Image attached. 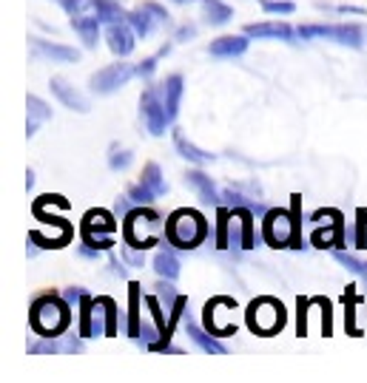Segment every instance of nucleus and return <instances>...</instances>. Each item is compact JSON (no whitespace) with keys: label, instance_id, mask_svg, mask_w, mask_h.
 <instances>
[{"label":"nucleus","instance_id":"21","mask_svg":"<svg viewBox=\"0 0 367 383\" xmlns=\"http://www.w3.org/2000/svg\"><path fill=\"white\" fill-rule=\"evenodd\" d=\"M154 68H157V60L151 57V60H146V65H140V68H137V71H140V74H151Z\"/></svg>","mask_w":367,"mask_h":383},{"label":"nucleus","instance_id":"15","mask_svg":"<svg viewBox=\"0 0 367 383\" xmlns=\"http://www.w3.org/2000/svg\"><path fill=\"white\" fill-rule=\"evenodd\" d=\"M137 298H140V287L131 284V335L140 332V313H137Z\"/></svg>","mask_w":367,"mask_h":383},{"label":"nucleus","instance_id":"12","mask_svg":"<svg viewBox=\"0 0 367 383\" xmlns=\"http://www.w3.org/2000/svg\"><path fill=\"white\" fill-rule=\"evenodd\" d=\"M95 9H97L100 20H123L126 17V12L120 6H114L111 0H95Z\"/></svg>","mask_w":367,"mask_h":383},{"label":"nucleus","instance_id":"18","mask_svg":"<svg viewBox=\"0 0 367 383\" xmlns=\"http://www.w3.org/2000/svg\"><path fill=\"white\" fill-rule=\"evenodd\" d=\"M262 9H265V12H282V14H290V12H293V3H270V0H262Z\"/></svg>","mask_w":367,"mask_h":383},{"label":"nucleus","instance_id":"22","mask_svg":"<svg viewBox=\"0 0 367 383\" xmlns=\"http://www.w3.org/2000/svg\"><path fill=\"white\" fill-rule=\"evenodd\" d=\"M179 3H186V0H179Z\"/></svg>","mask_w":367,"mask_h":383},{"label":"nucleus","instance_id":"19","mask_svg":"<svg viewBox=\"0 0 367 383\" xmlns=\"http://www.w3.org/2000/svg\"><path fill=\"white\" fill-rule=\"evenodd\" d=\"M339 258L345 261V265H350V270H356V273H361V276H367V265H361V261H356V258H350V256H345V253H339Z\"/></svg>","mask_w":367,"mask_h":383},{"label":"nucleus","instance_id":"20","mask_svg":"<svg viewBox=\"0 0 367 383\" xmlns=\"http://www.w3.org/2000/svg\"><path fill=\"white\" fill-rule=\"evenodd\" d=\"M57 3H60L68 14H75V12H77V6H80V0H57Z\"/></svg>","mask_w":367,"mask_h":383},{"label":"nucleus","instance_id":"8","mask_svg":"<svg viewBox=\"0 0 367 383\" xmlns=\"http://www.w3.org/2000/svg\"><path fill=\"white\" fill-rule=\"evenodd\" d=\"M248 34L257 37H293V29L285 26V23H259V26H248Z\"/></svg>","mask_w":367,"mask_h":383},{"label":"nucleus","instance_id":"13","mask_svg":"<svg viewBox=\"0 0 367 383\" xmlns=\"http://www.w3.org/2000/svg\"><path fill=\"white\" fill-rule=\"evenodd\" d=\"M143 185H148V187L154 190V194H163V190H166V182L159 179V167H157V165H148V167H146V179H143Z\"/></svg>","mask_w":367,"mask_h":383},{"label":"nucleus","instance_id":"17","mask_svg":"<svg viewBox=\"0 0 367 383\" xmlns=\"http://www.w3.org/2000/svg\"><path fill=\"white\" fill-rule=\"evenodd\" d=\"M174 139H177V145H179L182 151H186V156H188V159H194V162H208V156H202V154H199L194 145H186V139H182L179 134H177Z\"/></svg>","mask_w":367,"mask_h":383},{"label":"nucleus","instance_id":"1","mask_svg":"<svg viewBox=\"0 0 367 383\" xmlns=\"http://www.w3.org/2000/svg\"><path fill=\"white\" fill-rule=\"evenodd\" d=\"M168 236L177 247H197L205 238V225L202 216L194 210H179L168 222Z\"/></svg>","mask_w":367,"mask_h":383},{"label":"nucleus","instance_id":"4","mask_svg":"<svg viewBox=\"0 0 367 383\" xmlns=\"http://www.w3.org/2000/svg\"><path fill=\"white\" fill-rule=\"evenodd\" d=\"M143 111H146V119H148L151 131H154V134H163L166 119H168V116H166V108L154 100V91H148L146 97H143Z\"/></svg>","mask_w":367,"mask_h":383},{"label":"nucleus","instance_id":"7","mask_svg":"<svg viewBox=\"0 0 367 383\" xmlns=\"http://www.w3.org/2000/svg\"><path fill=\"white\" fill-rule=\"evenodd\" d=\"M72 26H75V32H80L86 45H95L97 29H100V17H72Z\"/></svg>","mask_w":367,"mask_h":383},{"label":"nucleus","instance_id":"14","mask_svg":"<svg viewBox=\"0 0 367 383\" xmlns=\"http://www.w3.org/2000/svg\"><path fill=\"white\" fill-rule=\"evenodd\" d=\"M205 12H208V14H214V17H211L214 23H225L228 17H231V9H228V6H222L219 0H205Z\"/></svg>","mask_w":367,"mask_h":383},{"label":"nucleus","instance_id":"3","mask_svg":"<svg viewBox=\"0 0 367 383\" xmlns=\"http://www.w3.org/2000/svg\"><path fill=\"white\" fill-rule=\"evenodd\" d=\"M128 77H131V68L126 63H114L106 71H100V74H95V80H91V83H95L97 91H114L117 85H123Z\"/></svg>","mask_w":367,"mask_h":383},{"label":"nucleus","instance_id":"9","mask_svg":"<svg viewBox=\"0 0 367 383\" xmlns=\"http://www.w3.org/2000/svg\"><path fill=\"white\" fill-rule=\"evenodd\" d=\"M52 88H54V94H57V97H60L66 105H72V108H77V111H86V100H80L77 91H68L63 80H54Z\"/></svg>","mask_w":367,"mask_h":383},{"label":"nucleus","instance_id":"6","mask_svg":"<svg viewBox=\"0 0 367 383\" xmlns=\"http://www.w3.org/2000/svg\"><path fill=\"white\" fill-rule=\"evenodd\" d=\"M134 34L126 29V26H111L108 29V45H111V52L114 54H128L134 49Z\"/></svg>","mask_w":367,"mask_h":383},{"label":"nucleus","instance_id":"16","mask_svg":"<svg viewBox=\"0 0 367 383\" xmlns=\"http://www.w3.org/2000/svg\"><path fill=\"white\" fill-rule=\"evenodd\" d=\"M131 23L137 26V32H140V34H148V32H151V20H148V14H146L143 9L131 14Z\"/></svg>","mask_w":367,"mask_h":383},{"label":"nucleus","instance_id":"5","mask_svg":"<svg viewBox=\"0 0 367 383\" xmlns=\"http://www.w3.org/2000/svg\"><path fill=\"white\" fill-rule=\"evenodd\" d=\"M245 49H248L245 37H219L217 43H211V54L217 57H234V54H242Z\"/></svg>","mask_w":367,"mask_h":383},{"label":"nucleus","instance_id":"2","mask_svg":"<svg viewBox=\"0 0 367 383\" xmlns=\"http://www.w3.org/2000/svg\"><path fill=\"white\" fill-rule=\"evenodd\" d=\"M302 37H333L339 43H350V45H359L361 43V32L356 26H308V29H299Z\"/></svg>","mask_w":367,"mask_h":383},{"label":"nucleus","instance_id":"11","mask_svg":"<svg viewBox=\"0 0 367 383\" xmlns=\"http://www.w3.org/2000/svg\"><path fill=\"white\" fill-rule=\"evenodd\" d=\"M179 94H182V80L179 77H171L168 83H166V108H168V116H174L177 114V103H179Z\"/></svg>","mask_w":367,"mask_h":383},{"label":"nucleus","instance_id":"10","mask_svg":"<svg viewBox=\"0 0 367 383\" xmlns=\"http://www.w3.org/2000/svg\"><path fill=\"white\" fill-rule=\"evenodd\" d=\"M157 273H159V276H168V278H177L179 265L174 261V256H171L168 250H159V253H157Z\"/></svg>","mask_w":367,"mask_h":383}]
</instances>
